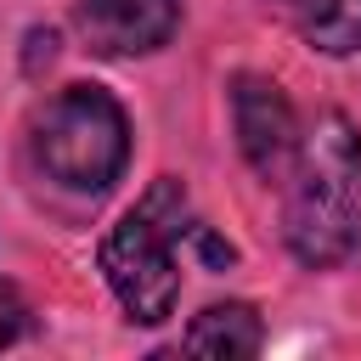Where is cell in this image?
Masks as SVG:
<instances>
[{"label": "cell", "instance_id": "cell-1", "mask_svg": "<svg viewBox=\"0 0 361 361\" xmlns=\"http://www.w3.org/2000/svg\"><path fill=\"white\" fill-rule=\"evenodd\" d=\"M282 243L305 271H344L361 254V130L338 107L299 135L282 180Z\"/></svg>", "mask_w": 361, "mask_h": 361}, {"label": "cell", "instance_id": "cell-2", "mask_svg": "<svg viewBox=\"0 0 361 361\" xmlns=\"http://www.w3.org/2000/svg\"><path fill=\"white\" fill-rule=\"evenodd\" d=\"M192 231V197L175 175H158L96 243V271L135 327H164L180 305L175 243Z\"/></svg>", "mask_w": 361, "mask_h": 361}, {"label": "cell", "instance_id": "cell-3", "mask_svg": "<svg viewBox=\"0 0 361 361\" xmlns=\"http://www.w3.org/2000/svg\"><path fill=\"white\" fill-rule=\"evenodd\" d=\"M130 113L124 102L96 85L73 79L51 90L28 118V158L34 169L73 197H107L130 169Z\"/></svg>", "mask_w": 361, "mask_h": 361}, {"label": "cell", "instance_id": "cell-4", "mask_svg": "<svg viewBox=\"0 0 361 361\" xmlns=\"http://www.w3.org/2000/svg\"><path fill=\"white\" fill-rule=\"evenodd\" d=\"M231 102V130H237V152L259 180H288L293 152H299V113L288 102V90L265 73H231L226 85Z\"/></svg>", "mask_w": 361, "mask_h": 361}, {"label": "cell", "instance_id": "cell-5", "mask_svg": "<svg viewBox=\"0 0 361 361\" xmlns=\"http://www.w3.org/2000/svg\"><path fill=\"white\" fill-rule=\"evenodd\" d=\"M73 28L90 56L135 62L175 39L180 0H73Z\"/></svg>", "mask_w": 361, "mask_h": 361}, {"label": "cell", "instance_id": "cell-6", "mask_svg": "<svg viewBox=\"0 0 361 361\" xmlns=\"http://www.w3.org/2000/svg\"><path fill=\"white\" fill-rule=\"evenodd\" d=\"M265 11L316 56L361 51V0H265Z\"/></svg>", "mask_w": 361, "mask_h": 361}, {"label": "cell", "instance_id": "cell-7", "mask_svg": "<svg viewBox=\"0 0 361 361\" xmlns=\"http://www.w3.org/2000/svg\"><path fill=\"white\" fill-rule=\"evenodd\" d=\"M259 344H265V322H259V310L248 299L203 305L180 333V350L209 355V361H248V355H259Z\"/></svg>", "mask_w": 361, "mask_h": 361}, {"label": "cell", "instance_id": "cell-8", "mask_svg": "<svg viewBox=\"0 0 361 361\" xmlns=\"http://www.w3.org/2000/svg\"><path fill=\"white\" fill-rule=\"evenodd\" d=\"M56 51H62V34H56L51 23L28 28V34H23V73H28V79H39V73L56 62Z\"/></svg>", "mask_w": 361, "mask_h": 361}, {"label": "cell", "instance_id": "cell-9", "mask_svg": "<svg viewBox=\"0 0 361 361\" xmlns=\"http://www.w3.org/2000/svg\"><path fill=\"white\" fill-rule=\"evenodd\" d=\"M186 243L197 248V259H203L209 271H231V265H237V248H231V243H226L220 231H209L203 220H192V231H186Z\"/></svg>", "mask_w": 361, "mask_h": 361}, {"label": "cell", "instance_id": "cell-10", "mask_svg": "<svg viewBox=\"0 0 361 361\" xmlns=\"http://www.w3.org/2000/svg\"><path fill=\"white\" fill-rule=\"evenodd\" d=\"M23 327H28V299H23V288H17V282H6V276H0V350H6V344H17V338H23Z\"/></svg>", "mask_w": 361, "mask_h": 361}]
</instances>
